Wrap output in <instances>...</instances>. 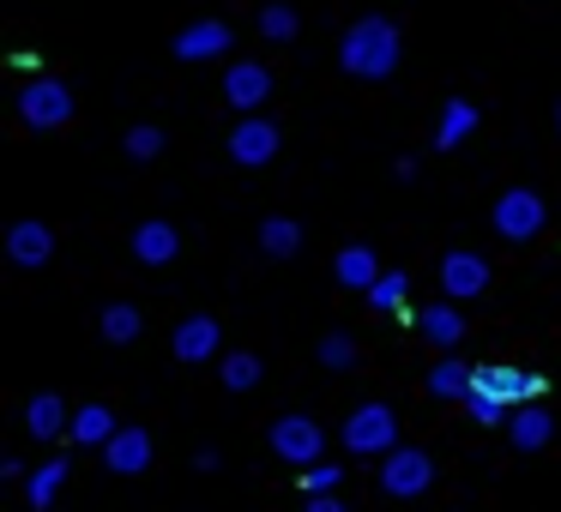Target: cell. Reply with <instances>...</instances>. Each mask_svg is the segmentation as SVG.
<instances>
[{
    "label": "cell",
    "mask_w": 561,
    "mask_h": 512,
    "mask_svg": "<svg viewBox=\"0 0 561 512\" xmlns=\"http://www.w3.org/2000/svg\"><path fill=\"white\" fill-rule=\"evenodd\" d=\"M320 368H332V374H344V368H356V338H344V331H327V338L314 344Z\"/></svg>",
    "instance_id": "29"
},
{
    "label": "cell",
    "mask_w": 561,
    "mask_h": 512,
    "mask_svg": "<svg viewBox=\"0 0 561 512\" xmlns=\"http://www.w3.org/2000/svg\"><path fill=\"white\" fill-rule=\"evenodd\" d=\"M477 392H489V398H501L507 410H519V404L543 398V380L525 374V368H477Z\"/></svg>",
    "instance_id": "10"
},
{
    "label": "cell",
    "mask_w": 561,
    "mask_h": 512,
    "mask_svg": "<svg viewBox=\"0 0 561 512\" xmlns=\"http://www.w3.org/2000/svg\"><path fill=\"white\" fill-rule=\"evenodd\" d=\"M344 482V464H308L302 470V494H339Z\"/></svg>",
    "instance_id": "32"
},
{
    "label": "cell",
    "mask_w": 561,
    "mask_h": 512,
    "mask_svg": "<svg viewBox=\"0 0 561 512\" xmlns=\"http://www.w3.org/2000/svg\"><path fill=\"white\" fill-rule=\"evenodd\" d=\"M344 452H356V458H387L392 446H399V416H392V404H363V410L344 416Z\"/></svg>",
    "instance_id": "3"
},
{
    "label": "cell",
    "mask_w": 561,
    "mask_h": 512,
    "mask_svg": "<svg viewBox=\"0 0 561 512\" xmlns=\"http://www.w3.org/2000/svg\"><path fill=\"white\" fill-rule=\"evenodd\" d=\"M440 290H447L453 302H465V295H483V290H489V259L471 254V247H453V254L440 259Z\"/></svg>",
    "instance_id": "11"
},
{
    "label": "cell",
    "mask_w": 561,
    "mask_h": 512,
    "mask_svg": "<svg viewBox=\"0 0 561 512\" xmlns=\"http://www.w3.org/2000/svg\"><path fill=\"white\" fill-rule=\"evenodd\" d=\"M175 254H182V230H175V223L146 218L134 230V259H139V266H170Z\"/></svg>",
    "instance_id": "14"
},
{
    "label": "cell",
    "mask_w": 561,
    "mask_h": 512,
    "mask_svg": "<svg viewBox=\"0 0 561 512\" xmlns=\"http://www.w3.org/2000/svg\"><path fill=\"white\" fill-rule=\"evenodd\" d=\"M260 37L266 43H296V31H302V13L296 7H284V0H272V7H260Z\"/></svg>",
    "instance_id": "26"
},
{
    "label": "cell",
    "mask_w": 561,
    "mask_h": 512,
    "mask_svg": "<svg viewBox=\"0 0 561 512\" xmlns=\"http://www.w3.org/2000/svg\"><path fill=\"white\" fill-rule=\"evenodd\" d=\"M236 31L224 25V19H194L187 31H175V61H218V55H230Z\"/></svg>",
    "instance_id": "9"
},
{
    "label": "cell",
    "mask_w": 561,
    "mask_h": 512,
    "mask_svg": "<svg viewBox=\"0 0 561 512\" xmlns=\"http://www.w3.org/2000/svg\"><path fill=\"white\" fill-rule=\"evenodd\" d=\"M477 121H483V115H477L471 97H447L440 103V121H435V151H459L465 139L477 133Z\"/></svg>",
    "instance_id": "15"
},
{
    "label": "cell",
    "mask_w": 561,
    "mask_h": 512,
    "mask_svg": "<svg viewBox=\"0 0 561 512\" xmlns=\"http://www.w3.org/2000/svg\"><path fill=\"white\" fill-rule=\"evenodd\" d=\"M61 482H67V464H61V458L37 464V470L25 476V500H31V512H49V507H55V494H61Z\"/></svg>",
    "instance_id": "25"
},
{
    "label": "cell",
    "mask_w": 561,
    "mask_h": 512,
    "mask_svg": "<svg viewBox=\"0 0 561 512\" xmlns=\"http://www.w3.org/2000/svg\"><path fill=\"white\" fill-rule=\"evenodd\" d=\"M416 326H423V338L435 344V350H459V344H465V314L453 302L423 307V314H416Z\"/></svg>",
    "instance_id": "20"
},
{
    "label": "cell",
    "mask_w": 561,
    "mask_h": 512,
    "mask_svg": "<svg viewBox=\"0 0 561 512\" xmlns=\"http://www.w3.org/2000/svg\"><path fill=\"white\" fill-rule=\"evenodd\" d=\"M507 434H513V446H519V452H537V446L556 440V416H549L543 404H519L513 422H507Z\"/></svg>",
    "instance_id": "18"
},
{
    "label": "cell",
    "mask_w": 561,
    "mask_h": 512,
    "mask_svg": "<svg viewBox=\"0 0 561 512\" xmlns=\"http://www.w3.org/2000/svg\"><path fill=\"white\" fill-rule=\"evenodd\" d=\"M224 97H230V109H242V115H254L260 103L272 97V73L260 61H236L230 73H224Z\"/></svg>",
    "instance_id": "13"
},
{
    "label": "cell",
    "mask_w": 561,
    "mask_h": 512,
    "mask_svg": "<svg viewBox=\"0 0 561 512\" xmlns=\"http://www.w3.org/2000/svg\"><path fill=\"white\" fill-rule=\"evenodd\" d=\"M122 151H127L134 163H151V158H163V127H146V121H139V127H127Z\"/></svg>",
    "instance_id": "30"
},
{
    "label": "cell",
    "mask_w": 561,
    "mask_h": 512,
    "mask_svg": "<svg viewBox=\"0 0 561 512\" xmlns=\"http://www.w3.org/2000/svg\"><path fill=\"white\" fill-rule=\"evenodd\" d=\"M399 55H404V37H399V25H392L387 13H363L339 43V67L351 79H368V85H380V79L399 73Z\"/></svg>",
    "instance_id": "1"
},
{
    "label": "cell",
    "mask_w": 561,
    "mask_h": 512,
    "mask_svg": "<svg viewBox=\"0 0 561 512\" xmlns=\"http://www.w3.org/2000/svg\"><path fill=\"white\" fill-rule=\"evenodd\" d=\"M218 344H224V326H218L211 314L175 319V338H170L175 362H211V356H218Z\"/></svg>",
    "instance_id": "12"
},
{
    "label": "cell",
    "mask_w": 561,
    "mask_h": 512,
    "mask_svg": "<svg viewBox=\"0 0 561 512\" xmlns=\"http://www.w3.org/2000/svg\"><path fill=\"white\" fill-rule=\"evenodd\" d=\"M465 410H471V422H483V428L513 422V410H507L501 398H489V392H471V398H465Z\"/></svg>",
    "instance_id": "31"
},
{
    "label": "cell",
    "mask_w": 561,
    "mask_h": 512,
    "mask_svg": "<svg viewBox=\"0 0 561 512\" xmlns=\"http://www.w3.org/2000/svg\"><path fill=\"white\" fill-rule=\"evenodd\" d=\"M404 302H411V278H404V271H387V278L368 290V307H375V314H399Z\"/></svg>",
    "instance_id": "28"
},
{
    "label": "cell",
    "mask_w": 561,
    "mask_h": 512,
    "mask_svg": "<svg viewBox=\"0 0 561 512\" xmlns=\"http://www.w3.org/2000/svg\"><path fill=\"white\" fill-rule=\"evenodd\" d=\"M260 254H266V259L302 254V223H296V218H266V223H260Z\"/></svg>",
    "instance_id": "24"
},
{
    "label": "cell",
    "mask_w": 561,
    "mask_h": 512,
    "mask_svg": "<svg viewBox=\"0 0 561 512\" xmlns=\"http://www.w3.org/2000/svg\"><path fill=\"white\" fill-rule=\"evenodd\" d=\"M19 121L31 127V133H55V127L73 121V91H67V79H25V91H19Z\"/></svg>",
    "instance_id": "2"
},
{
    "label": "cell",
    "mask_w": 561,
    "mask_h": 512,
    "mask_svg": "<svg viewBox=\"0 0 561 512\" xmlns=\"http://www.w3.org/2000/svg\"><path fill=\"white\" fill-rule=\"evenodd\" d=\"M278 151H284V127L266 121V115H242V121L230 127V158L242 163V170H266Z\"/></svg>",
    "instance_id": "6"
},
{
    "label": "cell",
    "mask_w": 561,
    "mask_h": 512,
    "mask_svg": "<svg viewBox=\"0 0 561 512\" xmlns=\"http://www.w3.org/2000/svg\"><path fill=\"white\" fill-rule=\"evenodd\" d=\"M435 488V458H428L423 446H392L387 464H380V494L392 500H416Z\"/></svg>",
    "instance_id": "4"
},
{
    "label": "cell",
    "mask_w": 561,
    "mask_h": 512,
    "mask_svg": "<svg viewBox=\"0 0 561 512\" xmlns=\"http://www.w3.org/2000/svg\"><path fill=\"white\" fill-rule=\"evenodd\" d=\"M489 223H495L501 242H531V235L549 223V206L531 194V187H507V194L495 199V211H489Z\"/></svg>",
    "instance_id": "5"
},
{
    "label": "cell",
    "mask_w": 561,
    "mask_h": 512,
    "mask_svg": "<svg viewBox=\"0 0 561 512\" xmlns=\"http://www.w3.org/2000/svg\"><path fill=\"white\" fill-rule=\"evenodd\" d=\"M7 259H13L19 271H37L55 259V230L43 218H19L13 230H7Z\"/></svg>",
    "instance_id": "8"
},
{
    "label": "cell",
    "mask_w": 561,
    "mask_h": 512,
    "mask_svg": "<svg viewBox=\"0 0 561 512\" xmlns=\"http://www.w3.org/2000/svg\"><path fill=\"white\" fill-rule=\"evenodd\" d=\"M302 512H344V500H339V494H308Z\"/></svg>",
    "instance_id": "33"
},
{
    "label": "cell",
    "mask_w": 561,
    "mask_h": 512,
    "mask_svg": "<svg viewBox=\"0 0 561 512\" xmlns=\"http://www.w3.org/2000/svg\"><path fill=\"white\" fill-rule=\"evenodd\" d=\"M260 374H266V368H260V356H248V350H230V356H224V368H218V380L230 392H254Z\"/></svg>",
    "instance_id": "27"
},
{
    "label": "cell",
    "mask_w": 561,
    "mask_h": 512,
    "mask_svg": "<svg viewBox=\"0 0 561 512\" xmlns=\"http://www.w3.org/2000/svg\"><path fill=\"white\" fill-rule=\"evenodd\" d=\"M428 392H435V398H447V404H465L477 392V368L471 362H453V356H447V362L428 368Z\"/></svg>",
    "instance_id": "22"
},
{
    "label": "cell",
    "mask_w": 561,
    "mask_h": 512,
    "mask_svg": "<svg viewBox=\"0 0 561 512\" xmlns=\"http://www.w3.org/2000/svg\"><path fill=\"white\" fill-rule=\"evenodd\" d=\"M272 452H278L284 464H320V452H327V428L314 422V416H278V422H272Z\"/></svg>",
    "instance_id": "7"
},
{
    "label": "cell",
    "mask_w": 561,
    "mask_h": 512,
    "mask_svg": "<svg viewBox=\"0 0 561 512\" xmlns=\"http://www.w3.org/2000/svg\"><path fill=\"white\" fill-rule=\"evenodd\" d=\"M556 133H561V103H556Z\"/></svg>",
    "instance_id": "34"
},
{
    "label": "cell",
    "mask_w": 561,
    "mask_h": 512,
    "mask_svg": "<svg viewBox=\"0 0 561 512\" xmlns=\"http://www.w3.org/2000/svg\"><path fill=\"white\" fill-rule=\"evenodd\" d=\"M103 464H110L115 476H139L151 464V434L146 428H122V434L103 446Z\"/></svg>",
    "instance_id": "17"
},
{
    "label": "cell",
    "mask_w": 561,
    "mask_h": 512,
    "mask_svg": "<svg viewBox=\"0 0 561 512\" xmlns=\"http://www.w3.org/2000/svg\"><path fill=\"white\" fill-rule=\"evenodd\" d=\"M98 331H103V344H134L139 331H146V314H139L134 302H110L98 314Z\"/></svg>",
    "instance_id": "23"
},
{
    "label": "cell",
    "mask_w": 561,
    "mask_h": 512,
    "mask_svg": "<svg viewBox=\"0 0 561 512\" xmlns=\"http://www.w3.org/2000/svg\"><path fill=\"white\" fill-rule=\"evenodd\" d=\"M115 434H122V422H115L110 404H85V410H73V428H67V440H79V446H110Z\"/></svg>",
    "instance_id": "19"
},
{
    "label": "cell",
    "mask_w": 561,
    "mask_h": 512,
    "mask_svg": "<svg viewBox=\"0 0 561 512\" xmlns=\"http://www.w3.org/2000/svg\"><path fill=\"white\" fill-rule=\"evenodd\" d=\"M332 271H339V283L344 290H375L387 271H380V259H375V247H363V242H351V247H339V259H332Z\"/></svg>",
    "instance_id": "16"
},
{
    "label": "cell",
    "mask_w": 561,
    "mask_h": 512,
    "mask_svg": "<svg viewBox=\"0 0 561 512\" xmlns=\"http://www.w3.org/2000/svg\"><path fill=\"white\" fill-rule=\"evenodd\" d=\"M25 428L37 440H61L67 428H73V410H67L55 392H37V398H31V410H25Z\"/></svg>",
    "instance_id": "21"
}]
</instances>
